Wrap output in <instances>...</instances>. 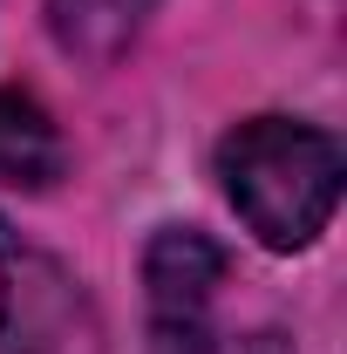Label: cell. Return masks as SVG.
Here are the masks:
<instances>
[{
  "mask_svg": "<svg viewBox=\"0 0 347 354\" xmlns=\"http://www.w3.org/2000/svg\"><path fill=\"white\" fill-rule=\"evenodd\" d=\"M225 245L198 225H164L143 252V286L157 313V354H212V300L225 286Z\"/></svg>",
  "mask_w": 347,
  "mask_h": 354,
  "instance_id": "2",
  "label": "cell"
},
{
  "mask_svg": "<svg viewBox=\"0 0 347 354\" xmlns=\"http://www.w3.org/2000/svg\"><path fill=\"white\" fill-rule=\"evenodd\" d=\"M218 177L265 252H306L341 205V143L293 116H252L218 143Z\"/></svg>",
  "mask_w": 347,
  "mask_h": 354,
  "instance_id": "1",
  "label": "cell"
},
{
  "mask_svg": "<svg viewBox=\"0 0 347 354\" xmlns=\"http://www.w3.org/2000/svg\"><path fill=\"white\" fill-rule=\"evenodd\" d=\"M68 164L62 130L28 88H0V184L14 191H48Z\"/></svg>",
  "mask_w": 347,
  "mask_h": 354,
  "instance_id": "4",
  "label": "cell"
},
{
  "mask_svg": "<svg viewBox=\"0 0 347 354\" xmlns=\"http://www.w3.org/2000/svg\"><path fill=\"white\" fill-rule=\"evenodd\" d=\"M150 14H157V0H48V35L62 55H75L88 68H109L143 35Z\"/></svg>",
  "mask_w": 347,
  "mask_h": 354,
  "instance_id": "3",
  "label": "cell"
},
{
  "mask_svg": "<svg viewBox=\"0 0 347 354\" xmlns=\"http://www.w3.org/2000/svg\"><path fill=\"white\" fill-rule=\"evenodd\" d=\"M7 293H14V239H7V218H0V334H7Z\"/></svg>",
  "mask_w": 347,
  "mask_h": 354,
  "instance_id": "5",
  "label": "cell"
}]
</instances>
